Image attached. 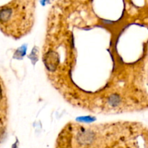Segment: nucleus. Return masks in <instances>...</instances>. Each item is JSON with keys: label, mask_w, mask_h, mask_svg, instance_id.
<instances>
[{"label": "nucleus", "mask_w": 148, "mask_h": 148, "mask_svg": "<svg viewBox=\"0 0 148 148\" xmlns=\"http://www.w3.org/2000/svg\"><path fill=\"white\" fill-rule=\"evenodd\" d=\"M35 23L34 0H14L0 7V30L14 40L27 36Z\"/></svg>", "instance_id": "obj_1"}, {"label": "nucleus", "mask_w": 148, "mask_h": 148, "mask_svg": "<svg viewBox=\"0 0 148 148\" xmlns=\"http://www.w3.org/2000/svg\"><path fill=\"white\" fill-rule=\"evenodd\" d=\"M9 103L5 85L0 76V129H4L9 116Z\"/></svg>", "instance_id": "obj_2"}, {"label": "nucleus", "mask_w": 148, "mask_h": 148, "mask_svg": "<svg viewBox=\"0 0 148 148\" xmlns=\"http://www.w3.org/2000/svg\"><path fill=\"white\" fill-rule=\"evenodd\" d=\"M12 148H18V147H17V143H15V144L13 145Z\"/></svg>", "instance_id": "obj_3"}]
</instances>
